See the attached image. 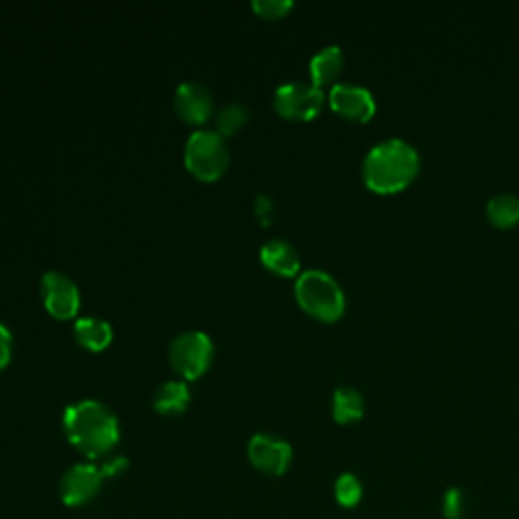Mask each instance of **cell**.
Segmentation results:
<instances>
[{
    "instance_id": "cell-10",
    "label": "cell",
    "mask_w": 519,
    "mask_h": 519,
    "mask_svg": "<svg viewBox=\"0 0 519 519\" xmlns=\"http://www.w3.org/2000/svg\"><path fill=\"white\" fill-rule=\"evenodd\" d=\"M331 108L349 120L365 122L376 114V98L365 86L353 82H337L329 92Z\"/></svg>"
},
{
    "instance_id": "cell-24",
    "label": "cell",
    "mask_w": 519,
    "mask_h": 519,
    "mask_svg": "<svg viewBox=\"0 0 519 519\" xmlns=\"http://www.w3.org/2000/svg\"><path fill=\"white\" fill-rule=\"evenodd\" d=\"M126 467H128V459L126 457H106L104 465H100V469H102L106 479H112V477L124 473Z\"/></svg>"
},
{
    "instance_id": "cell-2",
    "label": "cell",
    "mask_w": 519,
    "mask_h": 519,
    "mask_svg": "<svg viewBox=\"0 0 519 519\" xmlns=\"http://www.w3.org/2000/svg\"><path fill=\"white\" fill-rule=\"evenodd\" d=\"M420 171V155L404 138H386L369 148L361 175L376 193H396L408 187Z\"/></svg>"
},
{
    "instance_id": "cell-14",
    "label": "cell",
    "mask_w": 519,
    "mask_h": 519,
    "mask_svg": "<svg viewBox=\"0 0 519 519\" xmlns=\"http://www.w3.org/2000/svg\"><path fill=\"white\" fill-rule=\"evenodd\" d=\"M73 337L88 351H104L114 339V329L100 317H82L73 323Z\"/></svg>"
},
{
    "instance_id": "cell-1",
    "label": "cell",
    "mask_w": 519,
    "mask_h": 519,
    "mask_svg": "<svg viewBox=\"0 0 519 519\" xmlns=\"http://www.w3.org/2000/svg\"><path fill=\"white\" fill-rule=\"evenodd\" d=\"M67 440L88 459L108 457L120 442L118 416L100 400L73 402L63 412Z\"/></svg>"
},
{
    "instance_id": "cell-18",
    "label": "cell",
    "mask_w": 519,
    "mask_h": 519,
    "mask_svg": "<svg viewBox=\"0 0 519 519\" xmlns=\"http://www.w3.org/2000/svg\"><path fill=\"white\" fill-rule=\"evenodd\" d=\"M250 120V110L240 104V102H230L224 108H219L217 116H215V124H217V132L228 138L238 134Z\"/></svg>"
},
{
    "instance_id": "cell-22",
    "label": "cell",
    "mask_w": 519,
    "mask_h": 519,
    "mask_svg": "<svg viewBox=\"0 0 519 519\" xmlns=\"http://www.w3.org/2000/svg\"><path fill=\"white\" fill-rule=\"evenodd\" d=\"M13 357V333L5 323H0V372L11 363Z\"/></svg>"
},
{
    "instance_id": "cell-19",
    "label": "cell",
    "mask_w": 519,
    "mask_h": 519,
    "mask_svg": "<svg viewBox=\"0 0 519 519\" xmlns=\"http://www.w3.org/2000/svg\"><path fill=\"white\" fill-rule=\"evenodd\" d=\"M363 497V485L361 481L353 475V473H343L337 477L335 481V499L341 507L351 509L355 505H359Z\"/></svg>"
},
{
    "instance_id": "cell-21",
    "label": "cell",
    "mask_w": 519,
    "mask_h": 519,
    "mask_svg": "<svg viewBox=\"0 0 519 519\" xmlns=\"http://www.w3.org/2000/svg\"><path fill=\"white\" fill-rule=\"evenodd\" d=\"M292 0H254L252 11L262 19H282L292 11Z\"/></svg>"
},
{
    "instance_id": "cell-17",
    "label": "cell",
    "mask_w": 519,
    "mask_h": 519,
    "mask_svg": "<svg viewBox=\"0 0 519 519\" xmlns=\"http://www.w3.org/2000/svg\"><path fill=\"white\" fill-rule=\"evenodd\" d=\"M487 217L497 228H511L519 221V197L513 193H497L487 201Z\"/></svg>"
},
{
    "instance_id": "cell-13",
    "label": "cell",
    "mask_w": 519,
    "mask_h": 519,
    "mask_svg": "<svg viewBox=\"0 0 519 519\" xmlns=\"http://www.w3.org/2000/svg\"><path fill=\"white\" fill-rule=\"evenodd\" d=\"M345 65V53L339 45H327L321 51H317L311 57L309 71H311V82L319 88L325 84H331L339 78V73L343 71Z\"/></svg>"
},
{
    "instance_id": "cell-3",
    "label": "cell",
    "mask_w": 519,
    "mask_h": 519,
    "mask_svg": "<svg viewBox=\"0 0 519 519\" xmlns=\"http://www.w3.org/2000/svg\"><path fill=\"white\" fill-rule=\"evenodd\" d=\"M294 296L301 309L319 321L333 323L345 313V292L325 270L311 268L296 276Z\"/></svg>"
},
{
    "instance_id": "cell-7",
    "label": "cell",
    "mask_w": 519,
    "mask_h": 519,
    "mask_svg": "<svg viewBox=\"0 0 519 519\" xmlns=\"http://www.w3.org/2000/svg\"><path fill=\"white\" fill-rule=\"evenodd\" d=\"M41 299L47 313L59 321H69L76 317L82 305V294L78 284L59 270H47L43 274Z\"/></svg>"
},
{
    "instance_id": "cell-16",
    "label": "cell",
    "mask_w": 519,
    "mask_h": 519,
    "mask_svg": "<svg viewBox=\"0 0 519 519\" xmlns=\"http://www.w3.org/2000/svg\"><path fill=\"white\" fill-rule=\"evenodd\" d=\"M331 412H333V418L339 424H353V422L363 418L365 400H363V396L355 388L339 386L335 390V394H333Z\"/></svg>"
},
{
    "instance_id": "cell-6",
    "label": "cell",
    "mask_w": 519,
    "mask_h": 519,
    "mask_svg": "<svg viewBox=\"0 0 519 519\" xmlns=\"http://www.w3.org/2000/svg\"><path fill=\"white\" fill-rule=\"evenodd\" d=\"M325 102L323 88L313 82H286L276 88L272 104L274 110L288 120H311L315 118Z\"/></svg>"
},
{
    "instance_id": "cell-9",
    "label": "cell",
    "mask_w": 519,
    "mask_h": 519,
    "mask_svg": "<svg viewBox=\"0 0 519 519\" xmlns=\"http://www.w3.org/2000/svg\"><path fill=\"white\" fill-rule=\"evenodd\" d=\"M292 447L280 436L254 434L248 442V459L254 469L268 477H280L292 463Z\"/></svg>"
},
{
    "instance_id": "cell-4",
    "label": "cell",
    "mask_w": 519,
    "mask_h": 519,
    "mask_svg": "<svg viewBox=\"0 0 519 519\" xmlns=\"http://www.w3.org/2000/svg\"><path fill=\"white\" fill-rule=\"evenodd\" d=\"M185 167L195 179L205 183L224 177L230 167V148L226 138L209 128L193 130L185 142Z\"/></svg>"
},
{
    "instance_id": "cell-5",
    "label": "cell",
    "mask_w": 519,
    "mask_h": 519,
    "mask_svg": "<svg viewBox=\"0 0 519 519\" xmlns=\"http://www.w3.org/2000/svg\"><path fill=\"white\" fill-rule=\"evenodd\" d=\"M213 357L215 347L211 337L195 329L179 333L169 347V363L185 382L201 378L211 367Z\"/></svg>"
},
{
    "instance_id": "cell-15",
    "label": "cell",
    "mask_w": 519,
    "mask_h": 519,
    "mask_svg": "<svg viewBox=\"0 0 519 519\" xmlns=\"http://www.w3.org/2000/svg\"><path fill=\"white\" fill-rule=\"evenodd\" d=\"M191 390L185 380H169L159 386L153 398V406L163 416H179L189 408Z\"/></svg>"
},
{
    "instance_id": "cell-12",
    "label": "cell",
    "mask_w": 519,
    "mask_h": 519,
    "mask_svg": "<svg viewBox=\"0 0 519 519\" xmlns=\"http://www.w3.org/2000/svg\"><path fill=\"white\" fill-rule=\"evenodd\" d=\"M260 260L264 268L278 276H296L301 270V256L290 242L282 238H272L262 244Z\"/></svg>"
},
{
    "instance_id": "cell-8",
    "label": "cell",
    "mask_w": 519,
    "mask_h": 519,
    "mask_svg": "<svg viewBox=\"0 0 519 519\" xmlns=\"http://www.w3.org/2000/svg\"><path fill=\"white\" fill-rule=\"evenodd\" d=\"M106 477L94 463H78L69 467L59 481V497L67 507H82L96 499Z\"/></svg>"
},
{
    "instance_id": "cell-11",
    "label": "cell",
    "mask_w": 519,
    "mask_h": 519,
    "mask_svg": "<svg viewBox=\"0 0 519 519\" xmlns=\"http://www.w3.org/2000/svg\"><path fill=\"white\" fill-rule=\"evenodd\" d=\"M175 110L187 124H203L215 110L211 92L199 82H183L175 92Z\"/></svg>"
},
{
    "instance_id": "cell-20",
    "label": "cell",
    "mask_w": 519,
    "mask_h": 519,
    "mask_svg": "<svg viewBox=\"0 0 519 519\" xmlns=\"http://www.w3.org/2000/svg\"><path fill=\"white\" fill-rule=\"evenodd\" d=\"M467 511V495L459 487H451L442 497V515L444 519H463Z\"/></svg>"
},
{
    "instance_id": "cell-23",
    "label": "cell",
    "mask_w": 519,
    "mask_h": 519,
    "mask_svg": "<svg viewBox=\"0 0 519 519\" xmlns=\"http://www.w3.org/2000/svg\"><path fill=\"white\" fill-rule=\"evenodd\" d=\"M254 209H256V215H258V219H260V224L268 226L270 221H272V213H274V201H272V197L266 195V193H260V195L256 197V201H254Z\"/></svg>"
}]
</instances>
